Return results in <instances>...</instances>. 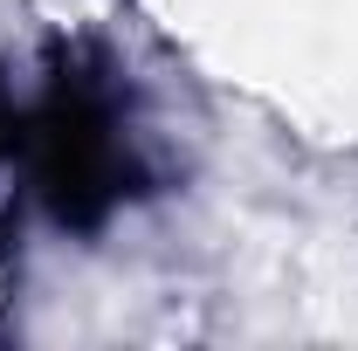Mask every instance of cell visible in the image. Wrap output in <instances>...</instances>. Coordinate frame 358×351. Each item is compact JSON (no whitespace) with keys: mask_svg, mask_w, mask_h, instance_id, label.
<instances>
[{"mask_svg":"<svg viewBox=\"0 0 358 351\" xmlns=\"http://www.w3.org/2000/svg\"><path fill=\"white\" fill-rule=\"evenodd\" d=\"M28 159H35V186L48 193V207L62 220L110 214V200L124 193V145L110 131V103L90 83H55V96L42 103V117L28 124Z\"/></svg>","mask_w":358,"mask_h":351,"instance_id":"cell-1","label":"cell"},{"mask_svg":"<svg viewBox=\"0 0 358 351\" xmlns=\"http://www.w3.org/2000/svg\"><path fill=\"white\" fill-rule=\"evenodd\" d=\"M21 138V124H14V103H7V89H0V152Z\"/></svg>","mask_w":358,"mask_h":351,"instance_id":"cell-2","label":"cell"}]
</instances>
